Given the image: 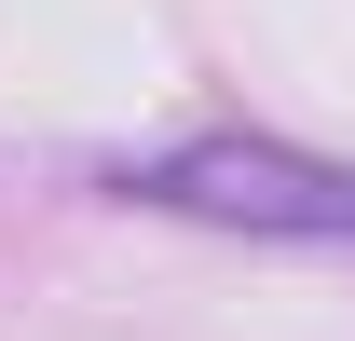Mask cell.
Wrapping results in <instances>:
<instances>
[{
  "label": "cell",
  "mask_w": 355,
  "mask_h": 341,
  "mask_svg": "<svg viewBox=\"0 0 355 341\" xmlns=\"http://www.w3.org/2000/svg\"><path fill=\"white\" fill-rule=\"evenodd\" d=\"M137 205L205 218V232H273V246H355V164L328 150H287V137H191V150H150L123 164Z\"/></svg>",
  "instance_id": "1"
}]
</instances>
